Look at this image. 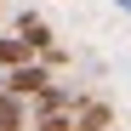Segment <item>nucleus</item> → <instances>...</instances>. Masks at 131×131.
I'll return each instance as SVG.
<instances>
[{"label": "nucleus", "instance_id": "f257e3e1", "mask_svg": "<svg viewBox=\"0 0 131 131\" xmlns=\"http://www.w3.org/2000/svg\"><path fill=\"white\" fill-rule=\"evenodd\" d=\"M46 69H34V63H29V69H17L12 74V85H6V91H17V97H46Z\"/></svg>", "mask_w": 131, "mask_h": 131}, {"label": "nucleus", "instance_id": "f03ea898", "mask_svg": "<svg viewBox=\"0 0 131 131\" xmlns=\"http://www.w3.org/2000/svg\"><path fill=\"white\" fill-rule=\"evenodd\" d=\"M17 40H23L29 51H40V46H46V40H51V29L40 23V17H23V23H17Z\"/></svg>", "mask_w": 131, "mask_h": 131}, {"label": "nucleus", "instance_id": "7ed1b4c3", "mask_svg": "<svg viewBox=\"0 0 131 131\" xmlns=\"http://www.w3.org/2000/svg\"><path fill=\"white\" fill-rule=\"evenodd\" d=\"M29 46H23V40H0V63H6V69H29Z\"/></svg>", "mask_w": 131, "mask_h": 131}, {"label": "nucleus", "instance_id": "20e7f679", "mask_svg": "<svg viewBox=\"0 0 131 131\" xmlns=\"http://www.w3.org/2000/svg\"><path fill=\"white\" fill-rule=\"evenodd\" d=\"M103 125H108V108H103V103L80 108V120H74V131H103Z\"/></svg>", "mask_w": 131, "mask_h": 131}, {"label": "nucleus", "instance_id": "39448f33", "mask_svg": "<svg viewBox=\"0 0 131 131\" xmlns=\"http://www.w3.org/2000/svg\"><path fill=\"white\" fill-rule=\"evenodd\" d=\"M17 125H23V108L12 97H0V131H17Z\"/></svg>", "mask_w": 131, "mask_h": 131}, {"label": "nucleus", "instance_id": "423d86ee", "mask_svg": "<svg viewBox=\"0 0 131 131\" xmlns=\"http://www.w3.org/2000/svg\"><path fill=\"white\" fill-rule=\"evenodd\" d=\"M34 131H69V120H63V114H46V120H40Z\"/></svg>", "mask_w": 131, "mask_h": 131}, {"label": "nucleus", "instance_id": "0eeeda50", "mask_svg": "<svg viewBox=\"0 0 131 131\" xmlns=\"http://www.w3.org/2000/svg\"><path fill=\"white\" fill-rule=\"evenodd\" d=\"M114 6H120V12H131V0H114Z\"/></svg>", "mask_w": 131, "mask_h": 131}, {"label": "nucleus", "instance_id": "6e6552de", "mask_svg": "<svg viewBox=\"0 0 131 131\" xmlns=\"http://www.w3.org/2000/svg\"><path fill=\"white\" fill-rule=\"evenodd\" d=\"M0 97H6V80H0Z\"/></svg>", "mask_w": 131, "mask_h": 131}]
</instances>
